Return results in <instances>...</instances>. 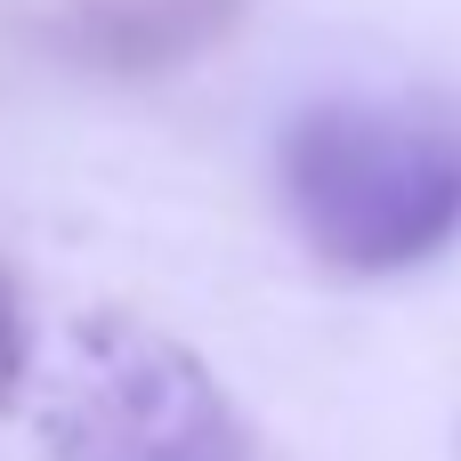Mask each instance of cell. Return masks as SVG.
I'll use <instances>...</instances> for the list:
<instances>
[{
    "label": "cell",
    "instance_id": "1",
    "mask_svg": "<svg viewBox=\"0 0 461 461\" xmlns=\"http://www.w3.org/2000/svg\"><path fill=\"white\" fill-rule=\"evenodd\" d=\"M284 203L340 276H405L461 235L454 97H324L284 130Z\"/></svg>",
    "mask_w": 461,
    "mask_h": 461
},
{
    "label": "cell",
    "instance_id": "2",
    "mask_svg": "<svg viewBox=\"0 0 461 461\" xmlns=\"http://www.w3.org/2000/svg\"><path fill=\"white\" fill-rule=\"evenodd\" d=\"M41 446L57 461H251L211 365L138 316H81L65 332L41 389Z\"/></svg>",
    "mask_w": 461,
    "mask_h": 461
},
{
    "label": "cell",
    "instance_id": "3",
    "mask_svg": "<svg viewBox=\"0 0 461 461\" xmlns=\"http://www.w3.org/2000/svg\"><path fill=\"white\" fill-rule=\"evenodd\" d=\"M243 16H251V0H65L57 49L89 73L154 81V73H178V65L211 57L219 41H235Z\"/></svg>",
    "mask_w": 461,
    "mask_h": 461
},
{
    "label": "cell",
    "instance_id": "4",
    "mask_svg": "<svg viewBox=\"0 0 461 461\" xmlns=\"http://www.w3.org/2000/svg\"><path fill=\"white\" fill-rule=\"evenodd\" d=\"M24 381H32V324H24V292H16V276L0 267V413L24 397Z\"/></svg>",
    "mask_w": 461,
    "mask_h": 461
}]
</instances>
